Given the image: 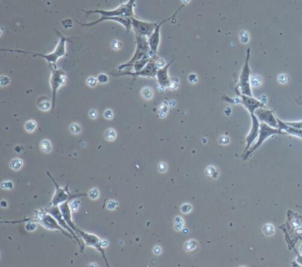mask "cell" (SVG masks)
Segmentation results:
<instances>
[{
	"label": "cell",
	"instance_id": "1",
	"mask_svg": "<svg viewBox=\"0 0 302 267\" xmlns=\"http://www.w3.org/2000/svg\"><path fill=\"white\" fill-rule=\"evenodd\" d=\"M56 33L60 36V41H59L58 45L56 46L54 52H53L52 53H49V54H42V53H31V52H27V51H22V50H13V49H2V51L3 52H12V53H25V54H30V55H33V56L42 57V58L46 60V61L49 64V67L56 66L57 61L60 58L66 55V45L67 41L70 39V38L66 37L63 35H61L59 31H56Z\"/></svg>",
	"mask_w": 302,
	"mask_h": 267
},
{
	"label": "cell",
	"instance_id": "2",
	"mask_svg": "<svg viewBox=\"0 0 302 267\" xmlns=\"http://www.w3.org/2000/svg\"><path fill=\"white\" fill-rule=\"evenodd\" d=\"M136 6V0H128L127 3L118 6L114 10H89L85 11L82 10L85 14H91V13H99L101 16L106 17H112V16H120V17H127L131 18L134 17V8Z\"/></svg>",
	"mask_w": 302,
	"mask_h": 267
},
{
	"label": "cell",
	"instance_id": "3",
	"mask_svg": "<svg viewBox=\"0 0 302 267\" xmlns=\"http://www.w3.org/2000/svg\"><path fill=\"white\" fill-rule=\"evenodd\" d=\"M285 132H282L281 130H279L278 128H274L271 127L270 125L265 124V123H260V132H259V136L257 140L255 141L254 145H252L248 151L245 152V154L243 155V159L244 160H247L251 154H252L253 152H255L263 143L266 139H268V138L275 136V135H284Z\"/></svg>",
	"mask_w": 302,
	"mask_h": 267
},
{
	"label": "cell",
	"instance_id": "4",
	"mask_svg": "<svg viewBox=\"0 0 302 267\" xmlns=\"http://www.w3.org/2000/svg\"><path fill=\"white\" fill-rule=\"evenodd\" d=\"M136 35V52L133 55V57L130 59V61L125 64H121L118 67V70L121 71L122 69H124L125 67H130L132 66L134 63H136V61L147 57V56H150V52H151V49H150V45H149V42H148V39L146 38V37L144 36H140V35Z\"/></svg>",
	"mask_w": 302,
	"mask_h": 267
},
{
	"label": "cell",
	"instance_id": "5",
	"mask_svg": "<svg viewBox=\"0 0 302 267\" xmlns=\"http://www.w3.org/2000/svg\"><path fill=\"white\" fill-rule=\"evenodd\" d=\"M28 219H35L32 221H36L38 222L41 225H43L44 228L48 229V230H55V231H60L65 236L68 237L71 240H74V236L72 234H69L68 231H66L65 228H63L61 225L59 224V222L56 220V218L51 215L50 213H46L44 211H42L40 213H37L34 217L32 218H28Z\"/></svg>",
	"mask_w": 302,
	"mask_h": 267
},
{
	"label": "cell",
	"instance_id": "6",
	"mask_svg": "<svg viewBox=\"0 0 302 267\" xmlns=\"http://www.w3.org/2000/svg\"><path fill=\"white\" fill-rule=\"evenodd\" d=\"M249 60H250V48L246 51V57L244 61V67L242 68L240 75H239V82L238 85V89L239 90L240 93L244 95L252 96V88H251V69L249 66Z\"/></svg>",
	"mask_w": 302,
	"mask_h": 267
},
{
	"label": "cell",
	"instance_id": "7",
	"mask_svg": "<svg viewBox=\"0 0 302 267\" xmlns=\"http://www.w3.org/2000/svg\"><path fill=\"white\" fill-rule=\"evenodd\" d=\"M47 175L50 177V178L53 180L55 186V194L53 197V200L50 202L51 206H59L60 204H62L63 202H66L70 199L77 198V197H82V196H87V194H81V195H72L71 193L68 191V185H66L65 187H61L60 185L55 181V179L52 177V175L47 172Z\"/></svg>",
	"mask_w": 302,
	"mask_h": 267
},
{
	"label": "cell",
	"instance_id": "8",
	"mask_svg": "<svg viewBox=\"0 0 302 267\" xmlns=\"http://www.w3.org/2000/svg\"><path fill=\"white\" fill-rule=\"evenodd\" d=\"M51 70H52V74H51V77H50V84L52 87V92H53V99H52V110H53V108H55V104H56V95H57V91L58 90L61 88V86H63L66 82V73L62 70V69H59L57 68L56 66H52L50 67Z\"/></svg>",
	"mask_w": 302,
	"mask_h": 267
},
{
	"label": "cell",
	"instance_id": "9",
	"mask_svg": "<svg viewBox=\"0 0 302 267\" xmlns=\"http://www.w3.org/2000/svg\"><path fill=\"white\" fill-rule=\"evenodd\" d=\"M155 58H152L150 60V61L146 64V66L144 67L143 69H141L140 71H124L121 72L119 71L118 73L115 72H111L112 75H131L132 77H138V76H144V77H156V74L158 71L157 64L156 61H154Z\"/></svg>",
	"mask_w": 302,
	"mask_h": 267
},
{
	"label": "cell",
	"instance_id": "10",
	"mask_svg": "<svg viewBox=\"0 0 302 267\" xmlns=\"http://www.w3.org/2000/svg\"><path fill=\"white\" fill-rule=\"evenodd\" d=\"M75 233L82 239V241L86 243V245L93 247L98 252H100V254L102 255V257L104 258V260L107 263V266H109L108 260H107V258L106 257V254H105V248L102 246V241L97 235L91 234V233H86V232H83L81 229H76Z\"/></svg>",
	"mask_w": 302,
	"mask_h": 267
},
{
	"label": "cell",
	"instance_id": "11",
	"mask_svg": "<svg viewBox=\"0 0 302 267\" xmlns=\"http://www.w3.org/2000/svg\"><path fill=\"white\" fill-rule=\"evenodd\" d=\"M131 23H132V28L135 31V34L148 37L152 34L156 26L158 25L157 22L144 21L135 17H131Z\"/></svg>",
	"mask_w": 302,
	"mask_h": 267
},
{
	"label": "cell",
	"instance_id": "12",
	"mask_svg": "<svg viewBox=\"0 0 302 267\" xmlns=\"http://www.w3.org/2000/svg\"><path fill=\"white\" fill-rule=\"evenodd\" d=\"M184 4H182V6H180V8L176 12V13L172 16V17H169V18H168V19H165V20H161L160 23H158V25L156 26V28H155V29H154V31L152 32V34L149 37V38H148V42H149V45H150V49H151V58H152V57H155V55H156V53H157V52H158V48H159V45H160V28H161V26H162V24H164L166 21H168V20H170L177 12H178V11L181 9L182 7L183 6Z\"/></svg>",
	"mask_w": 302,
	"mask_h": 267
},
{
	"label": "cell",
	"instance_id": "13",
	"mask_svg": "<svg viewBox=\"0 0 302 267\" xmlns=\"http://www.w3.org/2000/svg\"><path fill=\"white\" fill-rule=\"evenodd\" d=\"M250 116H251V119H252V127H251V130H250L249 133H248V135L245 138L246 146H245L244 152L249 150V148L252 146V143L255 142V140L258 138L259 132H260V120L256 116L255 113L254 114H251Z\"/></svg>",
	"mask_w": 302,
	"mask_h": 267
},
{
	"label": "cell",
	"instance_id": "14",
	"mask_svg": "<svg viewBox=\"0 0 302 267\" xmlns=\"http://www.w3.org/2000/svg\"><path fill=\"white\" fill-rule=\"evenodd\" d=\"M255 115L261 123H265L271 127L278 128V123L276 120V117L274 115V112L272 110L267 109L265 108H260L255 111Z\"/></svg>",
	"mask_w": 302,
	"mask_h": 267
},
{
	"label": "cell",
	"instance_id": "15",
	"mask_svg": "<svg viewBox=\"0 0 302 267\" xmlns=\"http://www.w3.org/2000/svg\"><path fill=\"white\" fill-rule=\"evenodd\" d=\"M115 20V21H117L119 23L122 24L125 29H126V31L127 32H129L131 27H132V23H131V18H127V17H120V16H112V17H106V16H102L100 19H98V20L94 21V22H91V23H82V22H79V21H76L79 25L81 26H84V27H91V26H94L103 20Z\"/></svg>",
	"mask_w": 302,
	"mask_h": 267
},
{
	"label": "cell",
	"instance_id": "16",
	"mask_svg": "<svg viewBox=\"0 0 302 267\" xmlns=\"http://www.w3.org/2000/svg\"><path fill=\"white\" fill-rule=\"evenodd\" d=\"M173 62H174V59L169 63L165 65L164 67L158 68V71H157V74H156V78H157V81H158L160 87L163 90L165 88H170V86H171V81H170V78L169 76V68Z\"/></svg>",
	"mask_w": 302,
	"mask_h": 267
},
{
	"label": "cell",
	"instance_id": "17",
	"mask_svg": "<svg viewBox=\"0 0 302 267\" xmlns=\"http://www.w3.org/2000/svg\"><path fill=\"white\" fill-rule=\"evenodd\" d=\"M276 120H277V123H278V129L279 130H281L282 132H284L285 133L290 134L292 136H295V137H298L300 138H302L301 129H297V128H294L293 126H290L285 122L280 120L277 117H276Z\"/></svg>",
	"mask_w": 302,
	"mask_h": 267
},
{
	"label": "cell",
	"instance_id": "18",
	"mask_svg": "<svg viewBox=\"0 0 302 267\" xmlns=\"http://www.w3.org/2000/svg\"><path fill=\"white\" fill-rule=\"evenodd\" d=\"M69 200L66 201V202H63L62 204H61V210L63 214V217L64 219L66 220V222L67 223V225L75 232L76 231V227L75 225H74L73 221H72V217H71V207H70V204L68 202Z\"/></svg>",
	"mask_w": 302,
	"mask_h": 267
},
{
	"label": "cell",
	"instance_id": "19",
	"mask_svg": "<svg viewBox=\"0 0 302 267\" xmlns=\"http://www.w3.org/2000/svg\"><path fill=\"white\" fill-rule=\"evenodd\" d=\"M37 106L38 108L42 110V111H48L50 110V108L53 107V104L51 103V101L49 100L48 98L44 97V98H40L37 101Z\"/></svg>",
	"mask_w": 302,
	"mask_h": 267
},
{
	"label": "cell",
	"instance_id": "20",
	"mask_svg": "<svg viewBox=\"0 0 302 267\" xmlns=\"http://www.w3.org/2000/svg\"><path fill=\"white\" fill-rule=\"evenodd\" d=\"M150 56H147L138 61H136V63H134L132 65V67H134V70L133 71H140L141 69H143L144 67L146 66V64L150 61Z\"/></svg>",
	"mask_w": 302,
	"mask_h": 267
},
{
	"label": "cell",
	"instance_id": "21",
	"mask_svg": "<svg viewBox=\"0 0 302 267\" xmlns=\"http://www.w3.org/2000/svg\"><path fill=\"white\" fill-rule=\"evenodd\" d=\"M141 93H142L143 98H144V99H146V100H150V99H152V97H153V91H152V88H151V87H148V86L144 87V88L142 89V91H141Z\"/></svg>",
	"mask_w": 302,
	"mask_h": 267
},
{
	"label": "cell",
	"instance_id": "22",
	"mask_svg": "<svg viewBox=\"0 0 302 267\" xmlns=\"http://www.w3.org/2000/svg\"><path fill=\"white\" fill-rule=\"evenodd\" d=\"M262 232L267 236H271L275 233V227L272 224H266L262 227Z\"/></svg>",
	"mask_w": 302,
	"mask_h": 267
},
{
	"label": "cell",
	"instance_id": "23",
	"mask_svg": "<svg viewBox=\"0 0 302 267\" xmlns=\"http://www.w3.org/2000/svg\"><path fill=\"white\" fill-rule=\"evenodd\" d=\"M23 165V162L20 159H14L10 162V168L13 170H19Z\"/></svg>",
	"mask_w": 302,
	"mask_h": 267
},
{
	"label": "cell",
	"instance_id": "24",
	"mask_svg": "<svg viewBox=\"0 0 302 267\" xmlns=\"http://www.w3.org/2000/svg\"><path fill=\"white\" fill-rule=\"evenodd\" d=\"M250 82H251V85L254 86V87H258V86H260L261 83H262V79L260 76L257 75H251V78H250Z\"/></svg>",
	"mask_w": 302,
	"mask_h": 267
},
{
	"label": "cell",
	"instance_id": "25",
	"mask_svg": "<svg viewBox=\"0 0 302 267\" xmlns=\"http://www.w3.org/2000/svg\"><path fill=\"white\" fill-rule=\"evenodd\" d=\"M40 146H41L42 151H44V153H50L52 151V148H53L51 142L49 140H47V139L42 140L41 144H40Z\"/></svg>",
	"mask_w": 302,
	"mask_h": 267
},
{
	"label": "cell",
	"instance_id": "26",
	"mask_svg": "<svg viewBox=\"0 0 302 267\" xmlns=\"http://www.w3.org/2000/svg\"><path fill=\"white\" fill-rule=\"evenodd\" d=\"M206 173L208 177L213 178H217L218 177V170L214 166H208L206 170Z\"/></svg>",
	"mask_w": 302,
	"mask_h": 267
},
{
	"label": "cell",
	"instance_id": "27",
	"mask_svg": "<svg viewBox=\"0 0 302 267\" xmlns=\"http://www.w3.org/2000/svg\"><path fill=\"white\" fill-rule=\"evenodd\" d=\"M198 247V243L196 241L194 240H190V241H188L185 244H184V249L186 251H192L194 249H196Z\"/></svg>",
	"mask_w": 302,
	"mask_h": 267
},
{
	"label": "cell",
	"instance_id": "28",
	"mask_svg": "<svg viewBox=\"0 0 302 267\" xmlns=\"http://www.w3.org/2000/svg\"><path fill=\"white\" fill-rule=\"evenodd\" d=\"M36 129V123L35 121L30 120L25 124V130L28 132H33Z\"/></svg>",
	"mask_w": 302,
	"mask_h": 267
},
{
	"label": "cell",
	"instance_id": "29",
	"mask_svg": "<svg viewBox=\"0 0 302 267\" xmlns=\"http://www.w3.org/2000/svg\"><path fill=\"white\" fill-rule=\"evenodd\" d=\"M116 138V132L114 129H108L105 132V138L108 141H113Z\"/></svg>",
	"mask_w": 302,
	"mask_h": 267
},
{
	"label": "cell",
	"instance_id": "30",
	"mask_svg": "<svg viewBox=\"0 0 302 267\" xmlns=\"http://www.w3.org/2000/svg\"><path fill=\"white\" fill-rule=\"evenodd\" d=\"M184 225V221L181 217H176L175 218V229L177 231H181L183 228Z\"/></svg>",
	"mask_w": 302,
	"mask_h": 267
},
{
	"label": "cell",
	"instance_id": "31",
	"mask_svg": "<svg viewBox=\"0 0 302 267\" xmlns=\"http://www.w3.org/2000/svg\"><path fill=\"white\" fill-rule=\"evenodd\" d=\"M239 39L243 44H247L249 42V39H250L248 32L245 31V30H242L240 34H239Z\"/></svg>",
	"mask_w": 302,
	"mask_h": 267
},
{
	"label": "cell",
	"instance_id": "32",
	"mask_svg": "<svg viewBox=\"0 0 302 267\" xmlns=\"http://www.w3.org/2000/svg\"><path fill=\"white\" fill-rule=\"evenodd\" d=\"M222 99L227 101V102H230V103H232V104H241V99L239 97L238 98H234V99H231L230 97H228L227 95H223L222 96Z\"/></svg>",
	"mask_w": 302,
	"mask_h": 267
},
{
	"label": "cell",
	"instance_id": "33",
	"mask_svg": "<svg viewBox=\"0 0 302 267\" xmlns=\"http://www.w3.org/2000/svg\"><path fill=\"white\" fill-rule=\"evenodd\" d=\"M88 195L90 196V198H91V199H93V200H96V199H98V197L99 196V192H98V190L97 188H93V189L90 190Z\"/></svg>",
	"mask_w": 302,
	"mask_h": 267
},
{
	"label": "cell",
	"instance_id": "34",
	"mask_svg": "<svg viewBox=\"0 0 302 267\" xmlns=\"http://www.w3.org/2000/svg\"><path fill=\"white\" fill-rule=\"evenodd\" d=\"M1 187L4 190H12L13 188V183L12 181H4L1 184Z\"/></svg>",
	"mask_w": 302,
	"mask_h": 267
},
{
	"label": "cell",
	"instance_id": "35",
	"mask_svg": "<svg viewBox=\"0 0 302 267\" xmlns=\"http://www.w3.org/2000/svg\"><path fill=\"white\" fill-rule=\"evenodd\" d=\"M70 131H71L72 133L78 134L81 132L82 128H81L80 125H78V124H73L70 126Z\"/></svg>",
	"mask_w": 302,
	"mask_h": 267
},
{
	"label": "cell",
	"instance_id": "36",
	"mask_svg": "<svg viewBox=\"0 0 302 267\" xmlns=\"http://www.w3.org/2000/svg\"><path fill=\"white\" fill-rule=\"evenodd\" d=\"M191 210H192V206H191L190 204L186 203V204L182 205L181 211L183 213V214H188V213H190Z\"/></svg>",
	"mask_w": 302,
	"mask_h": 267
},
{
	"label": "cell",
	"instance_id": "37",
	"mask_svg": "<svg viewBox=\"0 0 302 267\" xmlns=\"http://www.w3.org/2000/svg\"><path fill=\"white\" fill-rule=\"evenodd\" d=\"M97 79H98V82H99L100 83H107L108 82V76L105 74H99Z\"/></svg>",
	"mask_w": 302,
	"mask_h": 267
},
{
	"label": "cell",
	"instance_id": "38",
	"mask_svg": "<svg viewBox=\"0 0 302 267\" xmlns=\"http://www.w3.org/2000/svg\"><path fill=\"white\" fill-rule=\"evenodd\" d=\"M97 82H98V79H96V78L93 77V76H90V77L87 79V81H86L87 84H88L90 87H94V86H96Z\"/></svg>",
	"mask_w": 302,
	"mask_h": 267
},
{
	"label": "cell",
	"instance_id": "39",
	"mask_svg": "<svg viewBox=\"0 0 302 267\" xmlns=\"http://www.w3.org/2000/svg\"><path fill=\"white\" fill-rule=\"evenodd\" d=\"M26 229L28 231H34V230H36V224L35 223V221L29 220L28 223L26 225Z\"/></svg>",
	"mask_w": 302,
	"mask_h": 267
},
{
	"label": "cell",
	"instance_id": "40",
	"mask_svg": "<svg viewBox=\"0 0 302 267\" xmlns=\"http://www.w3.org/2000/svg\"><path fill=\"white\" fill-rule=\"evenodd\" d=\"M288 125L293 126L297 129H301L302 130V121H298V122H285Z\"/></svg>",
	"mask_w": 302,
	"mask_h": 267
},
{
	"label": "cell",
	"instance_id": "41",
	"mask_svg": "<svg viewBox=\"0 0 302 267\" xmlns=\"http://www.w3.org/2000/svg\"><path fill=\"white\" fill-rule=\"evenodd\" d=\"M278 82L281 83V84H285L287 82H288V76L284 74H281L278 75Z\"/></svg>",
	"mask_w": 302,
	"mask_h": 267
},
{
	"label": "cell",
	"instance_id": "42",
	"mask_svg": "<svg viewBox=\"0 0 302 267\" xmlns=\"http://www.w3.org/2000/svg\"><path fill=\"white\" fill-rule=\"evenodd\" d=\"M0 83H1V86L2 87H4L6 85L9 84L10 83V79L8 76H4V75H2L1 78H0Z\"/></svg>",
	"mask_w": 302,
	"mask_h": 267
},
{
	"label": "cell",
	"instance_id": "43",
	"mask_svg": "<svg viewBox=\"0 0 302 267\" xmlns=\"http://www.w3.org/2000/svg\"><path fill=\"white\" fill-rule=\"evenodd\" d=\"M117 205H118V203H117L115 200H111L107 202V208L108 209H110V210H113V209L116 208Z\"/></svg>",
	"mask_w": 302,
	"mask_h": 267
},
{
	"label": "cell",
	"instance_id": "44",
	"mask_svg": "<svg viewBox=\"0 0 302 267\" xmlns=\"http://www.w3.org/2000/svg\"><path fill=\"white\" fill-rule=\"evenodd\" d=\"M219 143H220L221 145H228V144L230 143V138H229V137H227V136H225V135L221 136V137L219 138Z\"/></svg>",
	"mask_w": 302,
	"mask_h": 267
},
{
	"label": "cell",
	"instance_id": "45",
	"mask_svg": "<svg viewBox=\"0 0 302 267\" xmlns=\"http://www.w3.org/2000/svg\"><path fill=\"white\" fill-rule=\"evenodd\" d=\"M188 80L190 83H196L198 82V76L196 74H190L188 76Z\"/></svg>",
	"mask_w": 302,
	"mask_h": 267
},
{
	"label": "cell",
	"instance_id": "46",
	"mask_svg": "<svg viewBox=\"0 0 302 267\" xmlns=\"http://www.w3.org/2000/svg\"><path fill=\"white\" fill-rule=\"evenodd\" d=\"M121 47V43L120 42V41H118V40H114L113 42H112V48L113 49H115V50H119L120 48Z\"/></svg>",
	"mask_w": 302,
	"mask_h": 267
},
{
	"label": "cell",
	"instance_id": "47",
	"mask_svg": "<svg viewBox=\"0 0 302 267\" xmlns=\"http://www.w3.org/2000/svg\"><path fill=\"white\" fill-rule=\"evenodd\" d=\"M104 116H105V118L110 120V119H112V118L114 117V113H113V111H112L111 109H107V110L105 111Z\"/></svg>",
	"mask_w": 302,
	"mask_h": 267
},
{
	"label": "cell",
	"instance_id": "48",
	"mask_svg": "<svg viewBox=\"0 0 302 267\" xmlns=\"http://www.w3.org/2000/svg\"><path fill=\"white\" fill-rule=\"evenodd\" d=\"M79 205H80V200H73V201L70 203V207H71V208H72L73 210H76V209L78 208Z\"/></svg>",
	"mask_w": 302,
	"mask_h": 267
},
{
	"label": "cell",
	"instance_id": "49",
	"mask_svg": "<svg viewBox=\"0 0 302 267\" xmlns=\"http://www.w3.org/2000/svg\"><path fill=\"white\" fill-rule=\"evenodd\" d=\"M62 25L65 29H69L70 27H72V20L69 19H66L62 21Z\"/></svg>",
	"mask_w": 302,
	"mask_h": 267
},
{
	"label": "cell",
	"instance_id": "50",
	"mask_svg": "<svg viewBox=\"0 0 302 267\" xmlns=\"http://www.w3.org/2000/svg\"><path fill=\"white\" fill-rule=\"evenodd\" d=\"M158 169L160 172H165L167 170V165L165 162H160L158 166Z\"/></svg>",
	"mask_w": 302,
	"mask_h": 267
},
{
	"label": "cell",
	"instance_id": "51",
	"mask_svg": "<svg viewBox=\"0 0 302 267\" xmlns=\"http://www.w3.org/2000/svg\"><path fill=\"white\" fill-rule=\"evenodd\" d=\"M294 250H295V252H296V256H297V257H296V260H295V263H299V265H300V266H302V255L299 254V252H298L296 249H294Z\"/></svg>",
	"mask_w": 302,
	"mask_h": 267
},
{
	"label": "cell",
	"instance_id": "52",
	"mask_svg": "<svg viewBox=\"0 0 302 267\" xmlns=\"http://www.w3.org/2000/svg\"><path fill=\"white\" fill-rule=\"evenodd\" d=\"M156 64H157V67H164L166 64H165V61H163V60H161V59H158V60H156Z\"/></svg>",
	"mask_w": 302,
	"mask_h": 267
},
{
	"label": "cell",
	"instance_id": "53",
	"mask_svg": "<svg viewBox=\"0 0 302 267\" xmlns=\"http://www.w3.org/2000/svg\"><path fill=\"white\" fill-rule=\"evenodd\" d=\"M89 116H90V118H92V119H95V118H97L98 117V113H97V111L96 110H90V113H89Z\"/></svg>",
	"mask_w": 302,
	"mask_h": 267
},
{
	"label": "cell",
	"instance_id": "54",
	"mask_svg": "<svg viewBox=\"0 0 302 267\" xmlns=\"http://www.w3.org/2000/svg\"><path fill=\"white\" fill-rule=\"evenodd\" d=\"M153 253L156 255H160L161 253V248L160 246H155L153 249Z\"/></svg>",
	"mask_w": 302,
	"mask_h": 267
},
{
	"label": "cell",
	"instance_id": "55",
	"mask_svg": "<svg viewBox=\"0 0 302 267\" xmlns=\"http://www.w3.org/2000/svg\"><path fill=\"white\" fill-rule=\"evenodd\" d=\"M259 100L262 103V104H264V105H266V103H267V97H266V95H262V96H260V98H259Z\"/></svg>",
	"mask_w": 302,
	"mask_h": 267
},
{
	"label": "cell",
	"instance_id": "56",
	"mask_svg": "<svg viewBox=\"0 0 302 267\" xmlns=\"http://www.w3.org/2000/svg\"><path fill=\"white\" fill-rule=\"evenodd\" d=\"M231 113V108H227L225 109V114L229 116Z\"/></svg>",
	"mask_w": 302,
	"mask_h": 267
},
{
	"label": "cell",
	"instance_id": "57",
	"mask_svg": "<svg viewBox=\"0 0 302 267\" xmlns=\"http://www.w3.org/2000/svg\"><path fill=\"white\" fill-rule=\"evenodd\" d=\"M1 205H2L3 208H5V207L7 206V202L4 201V200H2V201H1Z\"/></svg>",
	"mask_w": 302,
	"mask_h": 267
},
{
	"label": "cell",
	"instance_id": "58",
	"mask_svg": "<svg viewBox=\"0 0 302 267\" xmlns=\"http://www.w3.org/2000/svg\"><path fill=\"white\" fill-rule=\"evenodd\" d=\"M107 244H108L107 241H102V246H103L104 248H106V247L107 246Z\"/></svg>",
	"mask_w": 302,
	"mask_h": 267
},
{
	"label": "cell",
	"instance_id": "59",
	"mask_svg": "<svg viewBox=\"0 0 302 267\" xmlns=\"http://www.w3.org/2000/svg\"><path fill=\"white\" fill-rule=\"evenodd\" d=\"M190 1V0H182V4H188Z\"/></svg>",
	"mask_w": 302,
	"mask_h": 267
},
{
	"label": "cell",
	"instance_id": "60",
	"mask_svg": "<svg viewBox=\"0 0 302 267\" xmlns=\"http://www.w3.org/2000/svg\"><path fill=\"white\" fill-rule=\"evenodd\" d=\"M300 252L302 254V244L300 246Z\"/></svg>",
	"mask_w": 302,
	"mask_h": 267
},
{
	"label": "cell",
	"instance_id": "61",
	"mask_svg": "<svg viewBox=\"0 0 302 267\" xmlns=\"http://www.w3.org/2000/svg\"><path fill=\"white\" fill-rule=\"evenodd\" d=\"M297 102H298V103H299V104H300V105H301V106H302V102H300V101H299V100H297Z\"/></svg>",
	"mask_w": 302,
	"mask_h": 267
}]
</instances>
